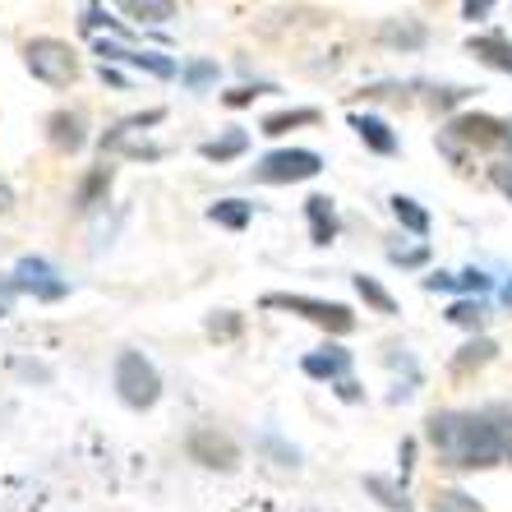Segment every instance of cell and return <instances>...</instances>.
<instances>
[{
    "mask_svg": "<svg viewBox=\"0 0 512 512\" xmlns=\"http://www.w3.org/2000/svg\"><path fill=\"white\" fill-rule=\"evenodd\" d=\"M10 296H14V286H10V291H0V319L10 314Z\"/></svg>",
    "mask_w": 512,
    "mask_h": 512,
    "instance_id": "obj_37",
    "label": "cell"
},
{
    "mask_svg": "<svg viewBox=\"0 0 512 512\" xmlns=\"http://www.w3.org/2000/svg\"><path fill=\"white\" fill-rule=\"evenodd\" d=\"M107 190H111V167H97L93 176L79 185V194H74V208H93V203L102 199Z\"/></svg>",
    "mask_w": 512,
    "mask_h": 512,
    "instance_id": "obj_28",
    "label": "cell"
},
{
    "mask_svg": "<svg viewBox=\"0 0 512 512\" xmlns=\"http://www.w3.org/2000/svg\"><path fill=\"white\" fill-rule=\"evenodd\" d=\"M503 305H508V310H512V282L503 286Z\"/></svg>",
    "mask_w": 512,
    "mask_h": 512,
    "instance_id": "obj_38",
    "label": "cell"
},
{
    "mask_svg": "<svg viewBox=\"0 0 512 512\" xmlns=\"http://www.w3.org/2000/svg\"><path fill=\"white\" fill-rule=\"evenodd\" d=\"M508 153H512V125H508Z\"/></svg>",
    "mask_w": 512,
    "mask_h": 512,
    "instance_id": "obj_39",
    "label": "cell"
},
{
    "mask_svg": "<svg viewBox=\"0 0 512 512\" xmlns=\"http://www.w3.org/2000/svg\"><path fill=\"white\" fill-rule=\"evenodd\" d=\"M97 51L107 60H125V65H134V70H148L157 74V79H176V60L167 56H157V51H130V47H116V42H97Z\"/></svg>",
    "mask_w": 512,
    "mask_h": 512,
    "instance_id": "obj_10",
    "label": "cell"
},
{
    "mask_svg": "<svg viewBox=\"0 0 512 512\" xmlns=\"http://www.w3.org/2000/svg\"><path fill=\"white\" fill-rule=\"evenodd\" d=\"M111 383H116L120 402L130 406V411H148V406H157V397H162V374H157V365L143 356V351H120L116 370H111Z\"/></svg>",
    "mask_w": 512,
    "mask_h": 512,
    "instance_id": "obj_2",
    "label": "cell"
},
{
    "mask_svg": "<svg viewBox=\"0 0 512 512\" xmlns=\"http://www.w3.org/2000/svg\"><path fill=\"white\" fill-rule=\"evenodd\" d=\"M411 457H416V443L406 439V443H402V476H406V471H411Z\"/></svg>",
    "mask_w": 512,
    "mask_h": 512,
    "instance_id": "obj_36",
    "label": "cell"
},
{
    "mask_svg": "<svg viewBox=\"0 0 512 512\" xmlns=\"http://www.w3.org/2000/svg\"><path fill=\"white\" fill-rule=\"evenodd\" d=\"M466 51H471L476 60H485L489 70L512 74V42H508V37H499V33H480V37H471V42H466Z\"/></svg>",
    "mask_w": 512,
    "mask_h": 512,
    "instance_id": "obj_14",
    "label": "cell"
},
{
    "mask_svg": "<svg viewBox=\"0 0 512 512\" xmlns=\"http://www.w3.org/2000/svg\"><path fill=\"white\" fill-rule=\"evenodd\" d=\"M245 148H250V134H245V130H231V134H222V139H208L199 153L208 157V162H217V167H222V162H236Z\"/></svg>",
    "mask_w": 512,
    "mask_h": 512,
    "instance_id": "obj_19",
    "label": "cell"
},
{
    "mask_svg": "<svg viewBox=\"0 0 512 512\" xmlns=\"http://www.w3.org/2000/svg\"><path fill=\"white\" fill-rule=\"evenodd\" d=\"M425 291H466V296H480V291H489V273H480V268L434 273V277H425Z\"/></svg>",
    "mask_w": 512,
    "mask_h": 512,
    "instance_id": "obj_16",
    "label": "cell"
},
{
    "mask_svg": "<svg viewBox=\"0 0 512 512\" xmlns=\"http://www.w3.org/2000/svg\"><path fill=\"white\" fill-rule=\"evenodd\" d=\"M425 439L434 443L443 462L462 466V471H485V466L508 462V448H503L494 420L471 416V411H434L425 420Z\"/></svg>",
    "mask_w": 512,
    "mask_h": 512,
    "instance_id": "obj_1",
    "label": "cell"
},
{
    "mask_svg": "<svg viewBox=\"0 0 512 512\" xmlns=\"http://www.w3.org/2000/svg\"><path fill=\"white\" fill-rule=\"evenodd\" d=\"M10 208H14V190H10V185H5V180H0V217L10 213Z\"/></svg>",
    "mask_w": 512,
    "mask_h": 512,
    "instance_id": "obj_34",
    "label": "cell"
},
{
    "mask_svg": "<svg viewBox=\"0 0 512 512\" xmlns=\"http://www.w3.org/2000/svg\"><path fill=\"white\" fill-rule=\"evenodd\" d=\"M337 397H346V402H356V397H360V388H356V383H351V379H342V383H337Z\"/></svg>",
    "mask_w": 512,
    "mask_h": 512,
    "instance_id": "obj_35",
    "label": "cell"
},
{
    "mask_svg": "<svg viewBox=\"0 0 512 512\" xmlns=\"http://www.w3.org/2000/svg\"><path fill=\"white\" fill-rule=\"evenodd\" d=\"M208 217H213L217 227H227V231H245V227H250V217H254V203H245V199H217L213 208H208Z\"/></svg>",
    "mask_w": 512,
    "mask_h": 512,
    "instance_id": "obj_18",
    "label": "cell"
},
{
    "mask_svg": "<svg viewBox=\"0 0 512 512\" xmlns=\"http://www.w3.org/2000/svg\"><path fill=\"white\" fill-rule=\"evenodd\" d=\"M462 143H476V148H494V143H508V125L494 116H485V111H466V116H453L448 120V130L439 134V148L453 162H466Z\"/></svg>",
    "mask_w": 512,
    "mask_h": 512,
    "instance_id": "obj_5",
    "label": "cell"
},
{
    "mask_svg": "<svg viewBox=\"0 0 512 512\" xmlns=\"http://www.w3.org/2000/svg\"><path fill=\"white\" fill-rule=\"evenodd\" d=\"M494 356H499V342H494V337H471L453 356V374H476V370H485Z\"/></svg>",
    "mask_w": 512,
    "mask_h": 512,
    "instance_id": "obj_17",
    "label": "cell"
},
{
    "mask_svg": "<svg viewBox=\"0 0 512 512\" xmlns=\"http://www.w3.org/2000/svg\"><path fill=\"white\" fill-rule=\"evenodd\" d=\"M462 14H466V19H485V14H489V0H466Z\"/></svg>",
    "mask_w": 512,
    "mask_h": 512,
    "instance_id": "obj_33",
    "label": "cell"
},
{
    "mask_svg": "<svg viewBox=\"0 0 512 512\" xmlns=\"http://www.w3.org/2000/svg\"><path fill=\"white\" fill-rule=\"evenodd\" d=\"M296 125H319V111L314 107H300V111H277V116L263 120V134H286Z\"/></svg>",
    "mask_w": 512,
    "mask_h": 512,
    "instance_id": "obj_24",
    "label": "cell"
},
{
    "mask_svg": "<svg viewBox=\"0 0 512 512\" xmlns=\"http://www.w3.org/2000/svg\"><path fill=\"white\" fill-rule=\"evenodd\" d=\"M263 310H286V314H300V319L319 323L323 333L333 337H346L356 328V314L337 305V300H319V296H291V291H268L263 296Z\"/></svg>",
    "mask_w": 512,
    "mask_h": 512,
    "instance_id": "obj_3",
    "label": "cell"
},
{
    "mask_svg": "<svg viewBox=\"0 0 512 512\" xmlns=\"http://www.w3.org/2000/svg\"><path fill=\"white\" fill-rule=\"evenodd\" d=\"M393 263H402V268H420V263L429 259V245H416V250H393L388 254Z\"/></svg>",
    "mask_w": 512,
    "mask_h": 512,
    "instance_id": "obj_31",
    "label": "cell"
},
{
    "mask_svg": "<svg viewBox=\"0 0 512 512\" xmlns=\"http://www.w3.org/2000/svg\"><path fill=\"white\" fill-rule=\"evenodd\" d=\"M236 333H240V314L222 310V314H213V319H208V337H236Z\"/></svg>",
    "mask_w": 512,
    "mask_h": 512,
    "instance_id": "obj_29",
    "label": "cell"
},
{
    "mask_svg": "<svg viewBox=\"0 0 512 512\" xmlns=\"http://www.w3.org/2000/svg\"><path fill=\"white\" fill-rule=\"evenodd\" d=\"M185 453H190V462L208 466V471H236V466H240V443L231 439L227 429H217V425L190 429Z\"/></svg>",
    "mask_w": 512,
    "mask_h": 512,
    "instance_id": "obj_7",
    "label": "cell"
},
{
    "mask_svg": "<svg viewBox=\"0 0 512 512\" xmlns=\"http://www.w3.org/2000/svg\"><path fill=\"white\" fill-rule=\"evenodd\" d=\"M217 60H190V65H180V84L190 88V93H203V88L217 84Z\"/></svg>",
    "mask_w": 512,
    "mask_h": 512,
    "instance_id": "obj_23",
    "label": "cell"
},
{
    "mask_svg": "<svg viewBox=\"0 0 512 512\" xmlns=\"http://www.w3.org/2000/svg\"><path fill=\"white\" fill-rule=\"evenodd\" d=\"M259 93H273V88H268V84H245V88H231V93H227V107H245V102H254V97H259Z\"/></svg>",
    "mask_w": 512,
    "mask_h": 512,
    "instance_id": "obj_30",
    "label": "cell"
},
{
    "mask_svg": "<svg viewBox=\"0 0 512 512\" xmlns=\"http://www.w3.org/2000/svg\"><path fill=\"white\" fill-rule=\"evenodd\" d=\"M120 10L130 14V19H139V24H167V19H176L171 0H125Z\"/></svg>",
    "mask_w": 512,
    "mask_h": 512,
    "instance_id": "obj_20",
    "label": "cell"
},
{
    "mask_svg": "<svg viewBox=\"0 0 512 512\" xmlns=\"http://www.w3.org/2000/svg\"><path fill=\"white\" fill-rule=\"evenodd\" d=\"M434 512H485L480 508V499H471L466 489H434V503H429Z\"/></svg>",
    "mask_w": 512,
    "mask_h": 512,
    "instance_id": "obj_25",
    "label": "cell"
},
{
    "mask_svg": "<svg viewBox=\"0 0 512 512\" xmlns=\"http://www.w3.org/2000/svg\"><path fill=\"white\" fill-rule=\"evenodd\" d=\"M356 296L365 300V305H374V310H379V314H397V300L388 296V291H383V286L374 282V277H365V273L356 277Z\"/></svg>",
    "mask_w": 512,
    "mask_h": 512,
    "instance_id": "obj_27",
    "label": "cell"
},
{
    "mask_svg": "<svg viewBox=\"0 0 512 512\" xmlns=\"http://www.w3.org/2000/svg\"><path fill=\"white\" fill-rule=\"evenodd\" d=\"M300 370L310 374V379H346V370H351V351H342V346H319V351H310V356L300 360Z\"/></svg>",
    "mask_w": 512,
    "mask_h": 512,
    "instance_id": "obj_11",
    "label": "cell"
},
{
    "mask_svg": "<svg viewBox=\"0 0 512 512\" xmlns=\"http://www.w3.org/2000/svg\"><path fill=\"white\" fill-rule=\"evenodd\" d=\"M14 291H28L33 300H65L70 296V282L65 277H56V268L42 259H24L19 268H14Z\"/></svg>",
    "mask_w": 512,
    "mask_h": 512,
    "instance_id": "obj_8",
    "label": "cell"
},
{
    "mask_svg": "<svg viewBox=\"0 0 512 512\" xmlns=\"http://www.w3.org/2000/svg\"><path fill=\"white\" fill-rule=\"evenodd\" d=\"M379 42H383V47L420 51L429 42V28L420 24V19H383V24H379Z\"/></svg>",
    "mask_w": 512,
    "mask_h": 512,
    "instance_id": "obj_12",
    "label": "cell"
},
{
    "mask_svg": "<svg viewBox=\"0 0 512 512\" xmlns=\"http://www.w3.org/2000/svg\"><path fill=\"white\" fill-rule=\"evenodd\" d=\"M47 139L56 153H79L88 143V125L79 111H51L47 116Z\"/></svg>",
    "mask_w": 512,
    "mask_h": 512,
    "instance_id": "obj_9",
    "label": "cell"
},
{
    "mask_svg": "<svg viewBox=\"0 0 512 512\" xmlns=\"http://www.w3.org/2000/svg\"><path fill=\"white\" fill-rule=\"evenodd\" d=\"M305 217H310V236H314V245H333V240H337V213H333V199H323V194L305 199Z\"/></svg>",
    "mask_w": 512,
    "mask_h": 512,
    "instance_id": "obj_15",
    "label": "cell"
},
{
    "mask_svg": "<svg viewBox=\"0 0 512 512\" xmlns=\"http://www.w3.org/2000/svg\"><path fill=\"white\" fill-rule=\"evenodd\" d=\"M24 65L33 79L51 88H65L79 79V56H74L70 42H60V37H33L24 47Z\"/></svg>",
    "mask_w": 512,
    "mask_h": 512,
    "instance_id": "obj_4",
    "label": "cell"
},
{
    "mask_svg": "<svg viewBox=\"0 0 512 512\" xmlns=\"http://www.w3.org/2000/svg\"><path fill=\"white\" fill-rule=\"evenodd\" d=\"M365 489H370V494H374V499H379L388 512H411V499H406V489L393 485L388 476H365Z\"/></svg>",
    "mask_w": 512,
    "mask_h": 512,
    "instance_id": "obj_21",
    "label": "cell"
},
{
    "mask_svg": "<svg viewBox=\"0 0 512 512\" xmlns=\"http://www.w3.org/2000/svg\"><path fill=\"white\" fill-rule=\"evenodd\" d=\"M393 213H397V222H402L411 236H429V213L420 208L416 199H406V194H397L393 199Z\"/></svg>",
    "mask_w": 512,
    "mask_h": 512,
    "instance_id": "obj_22",
    "label": "cell"
},
{
    "mask_svg": "<svg viewBox=\"0 0 512 512\" xmlns=\"http://www.w3.org/2000/svg\"><path fill=\"white\" fill-rule=\"evenodd\" d=\"M448 323L480 333V328H485V305H480V300H453V305H448Z\"/></svg>",
    "mask_w": 512,
    "mask_h": 512,
    "instance_id": "obj_26",
    "label": "cell"
},
{
    "mask_svg": "<svg viewBox=\"0 0 512 512\" xmlns=\"http://www.w3.org/2000/svg\"><path fill=\"white\" fill-rule=\"evenodd\" d=\"M323 171V157L314 148H277L254 162V176L263 185H296V180H314Z\"/></svg>",
    "mask_w": 512,
    "mask_h": 512,
    "instance_id": "obj_6",
    "label": "cell"
},
{
    "mask_svg": "<svg viewBox=\"0 0 512 512\" xmlns=\"http://www.w3.org/2000/svg\"><path fill=\"white\" fill-rule=\"evenodd\" d=\"M489 180H494V190L512 199V162H499V167H489Z\"/></svg>",
    "mask_w": 512,
    "mask_h": 512,
    "instance_id": "obj_32",
    "label": "cell"
},
{
    "mask_svg": "<svg viewBox=\"0 0 512 512\" xmlns=\"http://www.w3.org/2000/svg\"><path fill=\"white\" fill-rule=\"evenodd\" d=\"M351 130L360 134V143H365L370 153H379V157H393L397 153V134L388 130V120H379V116H351Z\"/></svg>",
    "mask_w": 512,
    "mask_h": 512,
    "instance_id": "obj_13",
    "label": "cell"
}]
</instances>
